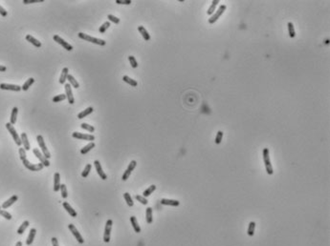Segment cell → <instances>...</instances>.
<instances>
[{
    "instance_id": "obj_1",
    "label": "cell",
    "mask_w": 330,
    "mask_h": 246,
    "mask_svg": "<svg viewBox=\"0 0 330 246\" xmlns=\"http://www.w3.org/2000/svg\"><path fill=\"white\" fill-rule=\"evenodd\" d=\"M263 161L264 164H265V168H266V172L268 175H273L274 174V170H273L272 164H271V160H270V156H269V149L268 148H264L263 152Z\"/></svg>"
},
{
    "instance_id": "obj_2",
    "label": "cell",
    "mask_w": 330,
    "mask_h": 246,
    "mask_svg": "<svg viewBox=\"0 0 330 246\" xmlns=\"http://www.w3.org/2000/svg\"><path fill=\"white\" fill-rule=\"evenodd\" d=\"M78 35H79L80 38L85 40V41L94 43V44H97V45H100V46H104L105 44H106V42H105L104 40H103V39L93 37V36H90V35H88L86 34H83V33H79Z\"/></svg>"
},
{
    "instance_id": "obj_3",
    "label": "cell",
    "mask_w": 330,
    "mask_h": 246,
    "mask_svg": "<svg viewBox=\"0 0 330 246\" xmlns=\"http://www.w3.org/2000/svg\"><path fill=\"white\" fill-rule=\"evenodd\" d=\"M6 128H7V130L10 132L11 136H13V138H14V140L15 144L17 145V146H20V145L22 144V142H21V138H19V136H18L17 133H16L14 127L13 125H12L10 122H8V123H6Z\"/></svg>"
},
{
    "instance_id": "obj_4",
    "label": "cell",
    "mask_w": 330,
    "mask_h": 246,
    "mask_svg": "<svg viewBox=\"0 0 330 246\" xmlns=\"http://www.w3.org/2000/svg\"><path fill=\"white\" fill-rule=\"evenodd\" d=\"M36 141H38V145H39V147H40V149H41L43 156H45L46 159H49L51 158V154H50V152L48 151V149H47V147H46V144H45V142H44V138H43V136H40V135H38V136H36Z\"/></svg>"
},
{
    "instance_id": "obj_5",
    "label": "cell",
    "mask_w": 330,
    "mask_h": 246,
    "mask_svg": "<svg viewBox=\"0 0 330 246\" xmlns=\"http://www.w3.org/2000/svg\"><path fill=\"white\" fill-rule=\"evenodd\" d=\"M23 162V165L25 166L28 170L30 171H33V172H38V171H41L43 169V164L42 163H36V164H34V163H31L29 160L27 159L25 160L22 161Z\"/></svg>"
},
{
    "instance_id": "obj_6",
    "label": "cell",
    "mask_w": 330,
    "mask_h": 246,
    "mask_svg": "<svg viewBox=\"0 0 330 246\" xmlns=\"http://www.w3.org/2000/svg\"><path fill=\"white\" fill-rule=\"evenodd\" d=\"M226 9H227V6L226 5H220L219 8H218V10L215 11V13L213 15H211V18H209V23L210 24H214L218 20V18L223 14L224 11H226Z\"/></svg>"
},
{
    "instance_id": "obj_7",
    "label": "cell",
    "mask_w": 330,
    "mask_h": 246,
    "mask_svg": "<svg viewBox=\"0 0 330 246\" xmlns=\"http://www.w3.org/2000/svg\"><path fill=\"white\" fill-rule=\"evenodd\" d=\"M112 224H113L112 219H108L106 221V224H105L104 234H103V241L104 242H106V243L110 241V234H111V230H112Z\"/></svg>"
},
{
    "instance_id": "obj_8",
    "label": "cell",
    "mask_w": 330,
    "mask_h": 246,
    "mask_svg": "<svg viewBox=\"0 0 330 246\" xmlns=\"http://www.w3.org/2000/svg\"><path fill=\"white\" fill-rule=\"evenodd\" d=\"M33 152H34V154H35V156H36V158H38L40 160V162L43 164L44 167H49V166H50V161H49V159H46L45 156H43V154L38 150V149L35 148L34 150H33Z\"/></svg>"
},
{
    "instance_id": "obj_9",
    "label": "cell",
    "mask_w": 330,
    "mask_h": 246,
    "mask_svg": "<svg viewBox=\"0 0 330 246\" xmlns=\"http://www.w3.org/2000/svg\"><path fill=\"white\" fill-rule=\"evenodd\" d=\"M72 136L74 138L77 139H81V140H87V141H92L95 139V136L93 135H87V134H81L79 132H74L72 134Z\"/></svg>"
},
{
    "instance_id": "obj_10",
    "label": "cell",
    "mask_w": 330,
    "mask_h": 246,
    "mask_svg": "<svg viewBox=\"0 0 330 246\" xmlns=\"http://www.w3.org/2000/svg\"><path fill=\"white\" fill-rule=\"evenodd\" d=\"M53 39H54L56 43H59V45H62V46L66 51H69V52H70V51L73 50V46L70 45V44H69V43H67L66 41H64V40H63L62 37H60V36H59L58 34H56V35L53 36Z\"/></svg>"
},
{
    "instance_id": "obj_11",
    "label": "cell",
    "mask_w": 330,
    "mask_h": 246,
    "mask_svg": "<svg viewBox=\"0 0 330 246\" xmlns=\"http://www.w3.org/2000/svg\"><path fill=\"white\" fill-rule=\"evenodd\" d=\"M136 165H137V162H136V161H135V160H132L131 162L129 163L127 169H126L125 172L124 173V175H123V177H122V179H123L124 181H125L126 179H127L128 177H129V176H130V174H131V173H132V171L134 170V169H135Z\"/></svg>"
},
{
    "instance_id": "obj_12",
    "label": "cell",
    "mask_w": 330,
    "mask_h": 246,
    "mask_svg": "<svg viewBox=\"0 0 330 246\" xmlns=\"http://www.w3.org/2000/svg\"><path fill=\"white\" fill-rule=\"evenodd\" d=\"M68 228H69V230H70V231L72 232L73 235H74V237H76V240H78V242H79V243H83V242H84L83 237H81V235L80 234V232H79L78 230H77V228L74 226V224H69V225H68Z\"/></svg>"
},
{
    "instance_id": "obj_13",
    "label": "cell",
    "mask_w": 330,
    "mask_h": 246,
    "mask_svg": "<svg viewBox=\"0 0 330 246\" xmlns=\"http://www.w3.org/2000/svg\"><path fill=\"white\" fill-rule=\"evenodd\" d=\"M64 88H65V92H66V95H66V98L68 100V102L70 103V104H74L75 98H74V95H73V93H72V87H71V85L69 83H67V84H65Z\"/></svg>"
},
{
    "instance_id": "obj_14",
    "label": "cell",
    "mask_w": 330,
    "mask_h": 246,
    "mask_svg": "<svg viewBox=\"0 0 330 246\" xmlns=\"http://www.w3.org/2000/svg\"><path fill=\"white\" fill-rule=\"evenodd\" d=\"M0 89H1V90H8V91L18 92V91L21 90V87L18 86V85H14V84L1 83V84H0Z\"/></svg>"
},
{
    "instance_id": "obj_15",
    "label": "cell",
    "mask_w": 330,
    "mask_h": 246,
    "mask_svg": "<svg viewBox=\"0 0 330 246\" xmlns=\"http://www.w3.org/2000/svg\"><path fill=\"white\" fill-rule=\"evenodd\" d=\"M94 165H95V167H96V171H97V173H98V175L100 176V177L101 179H103V180H105L107 179V176L104 174V172L103 171V168H101V163H100V161L99 160H95L94 161Z\"/></svg>"
},
{
    "instance_id": "obj_16",
    "label": "cell",
    "mask_w": 330,
    "mask_h": 246,
    "mask_svg": "<svg viewBox=\"0 0 330 246\" xmlns=\"http://www.w3.org/2000/svg\"><path fill=\"white\" fill-rule=\"evenodd\" d=\"M60 175L59 173H55L54 176V192H59L60 189Z\"/></svg>"
},
{
    "instance_id": "obj_17",
    "label": "cell",
    "mask_w": 330,
    "mask_h": 246,
    "mask_svg": "<svg viewBox=\"0 0 330 246\" xmlns=\"http://www.w3.org/2000/svg\"><path fill=\"white\" fill-rule=\"evenodd\" d=\"M26 40L28 42H30L31 44H33V45H34L35 47H36V48H40L41 47V42L40 41H38V39L36 38H35L34 36H32V35H30V34H27L26 35Z\"/></svg>"
},
{
    "instance_id": "obj_18",
    "label": "cell",
    "mask_w": 330,
    "mask_h": 246,
    "mask_svg": "<svg viewBox=\"0 0 330 246\" xmlns=\"http://www.w3.org/2000/svg\"><path fill=\"white\" fill-rule=\"evenodd\" d=\"M62 205H63V208L65 209V210H66V212H67L71 217H77V212H76V211L74 210V209H73V208L71 207V205L69 204L68 202H66V201H64V202L62 203Z\"/></svg>"
},
{
    "instance_id": "obj_19",
    "label": "cell",
    "mask_w": 330,
    "mask_h": 246,
    "mask_svg": "<svg viewBox=\"0 0 330 246\" xmlns=\"http://www.w3.org/2000/svg\"><path fill=\"white\" fill-rule=\"evenodd\" d=\"M17 199H18V197L17 196H13L12 197H10L9 199H8L7 201H5V202H4L3 204H2V208L3 209H7V208H9L11 205H13L15 201H17Z\"/></svg>"
},
{
    "instance_id": "obj_20",
    "label": "cell",
    "mask_w": 330,
    "mask_h": 246,
    "mask_svg": "<svg viewBox=\"0 0 330 246\" xmlns=\"http://www.w3.org/2000/svg\"><path fill=\"white\" fill-rule=\"evenodd\" d=\"M161 203L163 205H169V206H179L180 205V202H179L178 200H175V199H163L161 200Z\"/></svg>"
},
{
    "instance_id": "obj_21",
    "label": "cell",
    "mask_w": 330,
    "mask_h": 246,
    "mask_svg": "<svg viewBox=\"0 0 330 246\" xmlns=\"http://www.w3.org/2000/svg\"><path fill=\"white\" fill-rule=\"evenodd\" d=\"M21 142L24 146V149H25L26 151H29L31 147H30V143H29V140H28V136L26 135V133H22L21 134Z\"/></svg>"
},
{
    "instance_id": "obj_22",
    "label": "cell",
    "mask_w": 330,
    "mask_h": 246,
    "mask_svg": "<svg viewBox=\"0 0 330 246\" xmlns=\"http://www.w3.org/2000/svg\"><path fill=\"white\" fill-rule=\"evenodd\" d=\"M138 31L140 32V34H142V36L144 37V39L145 41H148L150 40V34H148V32L145 30V28L144 26H139L138 27Z\"/></svg>"
},
{
    "instance_id": "obj_23",
    "label": "cell",
    "mask_w": 330,
    "mask_h": 246,
    "mask_svg": "<svg viewBox=\"0 0 330 246\" xmlns=\"http://www.w3.org/2000/svg\"><path fill=\"white\" fill-rule=\"evenodd\" d=\"M35 234H36V230L35 228H32L30 230V233H29V236H28L27 240H26V244L27 245H31L33 243V241L35 240Z\"/></svg>"
},
{
    "instance_id": "obj_24",
    "label": "cell",
    "mask_w": 330,
    "mask_h": 246,
    "mask_svg": "<svg viewBox=\"0 0 330 246\" xmlns=\"http://www.w3.org/2000/svg\"><path fill=\"white\" fill-rule=\"evenodd\" d=\"M17 114H18V109L17 107H14L13 110H12V114H11V118H10V123L12 125H14L16 123V118H17Z\"/></svg>"
},
{
    "instance_id": "obj_25",
    "label": "cell",
    "mask_w": 330,
    "mask_h": 246,
    "mask_svg": "<svg viewBox=\"0 0 330 246\" xmlns=\"http://www.w3.org/2000/svg\"><path fill=\"white\" fill-rule=\"evenodd\" d=\"M68 72H69V70H68L67 67L63 68V70L62 72V75H60V77H59V83L60 84H65V82H66L67 76L69 75Z\"/></svg>"
},
{
    "instance_id": "obj_26",
    "label": "cell",
    "mask_w": 330,
    "mask_h": 246,
    "mask_svg": "<svg viewBox=\"0 0 330 246\" xmlns=\"http://www.w3.org/2000/svg\"><path fill=\"white\" fill-rule=\"evenodd\" d=\"M93 111H94V109H93V107H88V108H86V109H85V110H83L82 112L80 113V114L78 115V118H80V119L84 118L85 116H87L88 115H90Z\"/></svg>"
},
{
    "instance_id": "obj_27",
    "label": "cell",
    "mask_w": 330,
    "mask_h": 246,
    "mask_svg": "<svg viewBox=\"0 0 330 246\" xmlns=\"http://www.w3.org/2000/svg\"><path fill=\"white\" fill-rule=\"evenodd\" d=\"M130 222H131L132 226H133V229L135 230L136 233H140L141 232V227L139 226V224H138L137 219H136L135 217H130Z\"/></svg>"
},
{
    "instance_id": "obj_28",
    "label": "cell",
    "mask_w": 330,
    "mask_h": 246,
    "mask_svg": "<svg viewBox=\"0 0 330 246\" xmlns=\"http://www.w3.org/2000/svg\"><path fill=\"white\" fill-rule=\"evenodd\" d=\"M218 3H219L218 0H213V1H211V5L209 8V10H208L207 14H209V15H213L214 14V11H215V9H216Z\"/></svg>"
},
{
    "instance_id": "obj_29",
    "label": "cell",
    "mask_w": 330,
    "mask_h": 246,
    "mask_svg": "<svg viewBox=\"0 0 330 246\" xmlns=\"http://www.w3.org/2000/svg\"><path fill=\"white\" fill-rule=\"evenodd\" d=\"M95 147V143L94 142H90L89 144H87L86 146H84L83 148H81L80 150V154L81 155H86L89 151H91L93 148Z\"/></svg>"
},
{
    "instance_id": "obj_30",
    "label": "cell",
    "mask_w": 330,
    "mask_h": 246,
    "mask_svg": "<svg viewBox=\"0 0 330 246\" xmlns=\"http://www.w3.org/2000/svg\"><path fill=\"white\" fill-rule=\"evenodd\" d=\"M67 80L69 81V84H70V85H72V86L74 87L75 89H78V88L80 87L79 82L77 81V80L75 79V77H74V76H73L72 75H68V76H67Z\"/></svg>"
},
{
    "instance_id": "obj_31",
    "label": "cell",
    "mask_w": 330,
    "mask_h": 246,
    "mask_svg": "<svg viewBox=\"0 0 330 246\" xmlns=\"http://www.w3.org/2000/svg\"><path fill=\"white\" fill-rule=\"evenodd\" d=\"M145 219H146V222L148 224H150L152 222V208L150 207H148L146 208V211H145Z\"/></svg>"
},
{
    "instance_id": "obj_32",
    "label": "cell",
    "mask_w": 330,
    "mask_h": 246,
    "mask_svg": "<svg viewBox=\"0 0 330 246\" xmlns=\"http://www.w3.org/2000/svg\"><path fill=\"white\" fill-rule=\"evenodd\" d=\"M287 27H288V34H289V36H290L291 38H294L296 36V32H295V29H294V24L292 22H288L287 23Z\"/></svg>"
},
{
    "instance_id": "obj_33",
    "label": "cell",
    "mask_w": 330,
    "mask_h": 246,
    "mask_svg": "<svg viewBox=\"0 0 330 246\" xmlns=\"http://www.w3.org/2000/svg\"><path fill=\"white\" fill-rule=\"evenodd\" d=\"M123 80H124V81L125 83L129 84V85H130V86H132V87H136V86L138 85V82L136 81L135 79L130 78L129 76H127V75H124V77H123Z\"/></svg>"
},
{
    "instance_id": "obj_34",
    "label": "cell",
    "mask_w": 330,
    "mask_h": 246,
    "mask_svg": "<svg viewBox=\"0 0 330 246\" xmlns=\"http://www.w3.org/2000/svg\"><path fill=\"white\" fill-rule=\"evenodd\" d=\"M29 225H30V222H29V221H28V220H25V221H24V222H23L21 225H20V227L17 229V234H18V235H22V234H23L24 232H25L26 228H27L28 226H29Z\"/></svg>"
},
{
    "instance_id": "obj_35",
    "label": "cell",
    "mask_w": 330,
    "mask_h": 246,
    "mask_svg": "<svg viewBox=\"0 0 330 246\" xmlns=\"http://www.w3.org/2000/svg\"><path fill=\"white\" fill-rule=\"evenodd\" d=\"M255 230V221H251V222L249 223V227H248V230H247L248 236H250V237L254 236Z\"/></svg>"
},
{
    "instance_id": "obj_36",
    "label": "cell",
    "mask_w": 330,
    "mask_h": 246,
    "mask_svg": "<svg viewBox=\"0 0 330 246\" xmlns=\"http://www.w3.org/2000/svg\"><path fill=\"white\" fill-rule=\"evenodd\" d=\"M34 83H35V79L33 78V77H30V78L28 79L25 83L23 84V86L21 87V90H23V91H27L28 89H29V88L31 87V85H33V84H34Z\"/></svg>"
},
{
    "instance_id": "obj_37",
    "label": "cell",
    "mask_w": 330,
    "mask_h": 246,
    "mask_svg": "<svg viewBox=\"0 0 330 246\" xmlns=\"http://www.w3.org/2000/svg\"><path fill=\"white\" fill-rule=\"evenodd\" d=\"M155 190H156V186H155V185H151V186H149L148 189H145V190L144 191V193H143V197H146L150 196Z\"/></svg>"
},
{
    "instance_id": "obj_38",
    "label": "cell",
    "mask_w": 330,
    "mask_h": 246,
    "mask_svg": "<svg viewBox=\"0 0 330 246\" xmlns=\"http://www.w3.org/2000/svg\"><path fill=\"white\" fill-rule=\"evenodd\" d=\"M124 199H125V201H126V203H127V205L129 207H132L133 205H134V202H133V200H132V197H130V195L128 193H124Z\"/></svg>"
},
{
    "instance_id": "obj_39",
    "label": "cell",
    "mask_w": 330,
    "mask_h": 246,
    "mask_svg": "<svg viewBox=\"0 0 330 246\" xmlns=\"http://www.w3.org/2000/svg\"><path fill=\"white\" fill-rule=\"evenodd\" d=\"M91 168H92V165L91 164H87L86 166H85L84 170L82 171V173H81V176H82V177H87L88 175H89V173H90V171H91Z\"/></svg>"
},
{
    "instance_id": "obj_40",
    "label": "cell",
    "mask_w": 330,
    "mask_h": 246,
    "mask_svg": "<svg viewBox=\"0 0 330 246\" xmlns=\"http://www.w3.org/2000/svg\"><path fill=\"white\" fill-rule=\"evenodd\" d=\"M110 27V22L109 21H106V22H104L103 25H101V27H100V29H99V32L101 34H104L105 32H106V30L108 29V28Z\"/></svg>"
},
{
    "instance_id": "obj_41",
    "label": "cell",
    "mask_w": 330,
    "mask_h": 246,
    "mask_svg": "<svg viewBox=\"0 0 330 246\" xmlns=\"http://www.w3.org/2000/svg\"><path fill=\"white\" fill-rule=\"evenodd\" d=\"M66 98V95H63V94H60V95H58L53 98V102H60V101H63V100Z\"/></svg>"
},
{
    "instance_id": "obj_42",
    "label": "cell",
    "mask_w": 330,
    "mask_h": 246,
    "mask_svg": "<svg viewBox=\"0 0 330 246\" xmlns=\"http://www.w3.org/2000/svg\"><path fill=\"white\" fill-rule=\"evenodd\" d=\"M60 192H62V197L63 199H66L68 197V192H67V188H66V185L65 184H62L60 185Z\"/></svg>"
},
{
    "instance_id": "obj_43",
    "label": "cell",
    "mask_w": 330,
    "mask_h": 246,
    "mask_svg": "<svg viewBox=\"0 0 330 246\" xmlns=\"http://www.w3.org/2000/svg\"><path fill=\"white\" fill-rule=\"evenodd\" d=\"M80 127L82 128V129H84V130H86V131H88V132H90V133H93V132L95 131V128L93 127V126H91V125L87 124V123H81Z\"/></svg>"
},
{
    "instance_id": "obj_44",
    "label": "cell",
    "mask_w": 330,
    "mask_h": 246,
    "mask_svg": "<svg viewBox=\"0 0 330 246\" xmlns=\"http://www.w3.org/2000/svg\"><path fill=\"white\" fill-rule=\"evenodd\" d=\"M128 60H129L130 65H131L132 68H134V69H135V68L138 67V62H137V60L135 59V57H134L133 55H129L128 56Z\"/></svg>"
},
{
    "instance_id": "obj_45",
    "label": "cell",
    "mask_w": 330,
    "mask_h": 246,
    "mask_svg": "<svg viewBox=\"0 0 330 246\" xmlns=\"http://www.w3.org/2000/svg\"><path fill=\"white\" fill-rule=\"evenodd\" d=\"M107 18L109 20V22H113V23H115V24H119L120 23V18L116 17L115 15H113V14H108L107 15Z\"/></svg>"
},
{
    "instance_id": "obj_46",
    "label": "cell",
    "mask_w": 330,
    "mask_h": 246,
    "mask_svg": "<svg viewBox=\"0 0 330 246\" xmlns=\"http://www.w3.org/2000/svg\"><path fill=\"white\" fill-rule=\"evenodd\" d=\"M0 215H1V216L4 217V219H8V220H11V219H12V217H13L9 212H7V211H5V210H1V211H0Z\"/></svg>"
},
{
    "instance_id": "obj_47",
    "label": "cell",
    "mask_w": 330,
    "mask_h": 246,
    "mask_svg": "<svg viewBox=\"0 0 330 246\" xmlns=\"http://www.w3.org/2000/svg\"><path fill=\"white\" fill-rule=\"evenodd\" d=\"M135 199L138 200V201H140V202L142 203V204H144V205H146L148 203V199H145V197H143V196H139V195H137V196H135Z\"/></svg>"
},
{
    "instance_id": "obj_48",
    "label": "cell",
    "mask_w": 330,
    "mask_h": 246,
    "mask_svg": "<svg viewBox=\"0 0 330 246\" xmlns=\"http://www.w3.org/2000/svg\"><path fill=\"white\" fill-rule=\"evenodd\" d=\"M222 138H223V132L222 131H218L216 136H215V143H216V144H220V143H221Z\"/></svg>"
},
{
    "instance_id": "obj_49",
    "label": "cell",
    "mask_w": 330,
    "mask_h": 246,
    "mask_svg": "<svg viewBox=\"0 0 330 246\" xmlns=\"http://www.w3.org/2000/svg\"><path fill=\"white\" fill-rule=\"evenodd\" d=\"M19 156L22 161L26 159V150L24 148H19Z\"/></svg>"
},
{
    "instance_id": "obj_50",
    "label": "cell",
    "mask_w": 330,
    "mask_h": 246,
    "mask_svg": "<svg viewBox=\"0 0 330 246\" xmlns=\"http://www.w3.org/2000/svg\"><path fill=\"white\" fill-rule=\"evenodd\" d=\"M117 4H123V5H130L131 4V0H117Z\"/></svg>"
},
{
    "instance_id": "obj_51",
    "label": "cell",
    "mask_w": 330,
    "mask_h": 246,
    "mask_svg": "<svg viewBox=\"0 0 330 246\" xmlns=\"http://www.w3.org/2000/svg\"><path fill=\"white\" fill-rule=\"evenodd\" d=\"M36 2H43V0H24L23 1L24 4H32V3H36Z\"/></svg>"
},
{
    "instance_id": "obj_52",
    "label": "cell",
    "mask_w": 330,
    "mask_h": 246,
    "mask_svg": "<svg viewBox=\"0 0 330 246\" xmlns=\"http://www.w3.org/2000/svg\"><path fill=\"white\" fill-rule=\"evenodd\" d=\"M0 14H1L2 16H4V17L7 16V15H8L7 11H6L5 9H4L3 7H1V6H0Z\"/></svg>"
},
{
    "instance_id": "obj_53",
    "label": "cell",
    "mask_w": 330,
    "mask_h": 246,
    "mask_svg": "<svg viewBox=\"0 0 330 246\" xmlns=\"http://www.w3.org/2000/svg\"><path fill=\"white\" fill-rule=\"evenodd\" d=\"M52 244L53 246H59V241L56 237H52Z\"/></svg>"
},
{
    "instance_id": "obj_54",
    "label": "cell",
    "mask_w": 330,
    "mask_h": 246,
    "mask_svg": "<svg viewBox=\"0 0 330 246\" xmlns=\"http://www.w3.org/2000/svg\"><path fill=\"white\" fill-rule=\"evenodd\" d=\"M6 70H7V68L5 66L0 65V72H6Z\"/></svg>"
},
{
    "instance_id": "obj_55",
    "label": "cell",
    "mask_w": 330,
    "mask_h": 246,
    "mask_svg": "<svg viewBox=\"0 0 330 246\" xmlns=\"http://www.w3.org/2000/svg\"><path fill=\"white\" fill-rule=\"evenodd\" d=\"M15 246H22V242L21 241H18V242L15 244Z\"/></svg>"
},
{
    "instance_id": "obj_56",
    "label": "cell",
    "mask_w": 330,
    "mask_h": 246,
    "mask_svg": "<svg viewBox=\"0 0 330 246\" xmlns=\"http://www.w3.org/2000/svg\"><path fill=\"white\" fill-rule=\"evenodd\" d=\"M0 211H1V206H0Z\"/></svg>"
}]
</instances>
